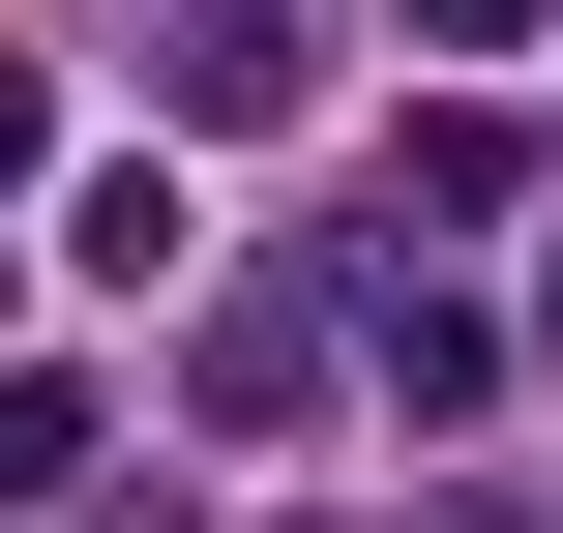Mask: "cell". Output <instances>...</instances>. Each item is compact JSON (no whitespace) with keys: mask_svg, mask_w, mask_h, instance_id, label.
Masks as SVG:
<instances>
[{"mask_svg":"<svg viewBox=\"0 0 563 533\" xmlns=\"http://www.w3.org/2000/svg\"><path fill=\"white\" fill-rule=\"evenodd\" d=\"M356 356H386V415H475V386H505V326H475V297H416V267L356 297Z\"/></svg>","mask_w":563,"mask_h":533,"instance_id":"1","label":"cell"},{"mask_svg":"<svg viewBox=\"0 0 563 533\" xmlns=\"http://www.w3.org/2000/svg\"><path fill=\"white\" fill-rule=\"evenodd\" d=\"M416 208H445V237H475V208H534V119H505V89H445V119H416Z\"/></svg>","mask_w":563,"mask_h":533,"instance_id":"2","label":"cell"},{"mask_svg":"<svg viewBox=\"0 0 563 533\" xmlns=\"http://www.w3.org/2000/svg\"><path fill=\"white\" fill-rule=\"evenodd\" d=\"M59 267H89V297H148V267H208V208H178V178H89V208H59Z\"/></svg>","mask_w":563,"mask_h":533,"instance_id":"3","label":"cell"},{"mask_svg":"<svg viewBox=\"0 0 563 533\" xmlns=\"http://www.w3.org/2000/svg\"><path fill=\"white\" fill-rule=\"evenodd\" d=\"M208 415H327V297H238L208 326Z\"/></svg>","mask_w":563,"mask_h":533,"instance_id":"4","label":"cell"},{"mask_svg":"<svg viewBox=\"0 0 563 533\" xmlns=\"http://www.w3.org/2000/svg\"><path fill=\"white\" fill-rule=\"evenodd\" d=\"M0 504H89V386L59 356H0Z\"/></svg>","mask_w":563,"mask_h":533,"instance_id":"5","label":"cell"},{"mask_svg":"<svg viewBox=\"0 0 563 533\" xmlns=\"http://www.w3.org/2000/svg\"><path fill=\"white\" fill-rule=\"evenodd\" d=\"M0 178H30V59H0Z\"/></svg>","mask_w":563,"mask_h":533,"instance_id":"6","label":"cell"},{"mask_svg":"<svg viewBox=\"0 0 563 533\" xmlns=\"http://www.w3.org/2000/svg\"><path fill=\"white\" fill-rule=\"evenodd\" d=\"M416 533H534V504H416Z\"/></svg>","mask_w":563,"mask_h":533,"instance_id":"7","label":"cell"},{"mask_svg":"<svg viewBox=\"0 0 563 533\" xmlns=\"http://www.w3.org/2000/svg\"><path fill=\"white\" fill-rule=\"evenodd\" d=\"M534 356H563V297H534Z\"/></svg>","mask_w":563,"mask_h":533,"instance_id":"8","label":"cell"}]
</instances>
